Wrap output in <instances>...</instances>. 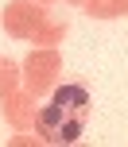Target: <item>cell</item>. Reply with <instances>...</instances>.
I'll list each match as a JSON object with an SVG mask.
<instances>
[{
	"label": "cell",
	"mask_w": 128,
	"mask_h": 147,
	"mask_svg": "<svg viewBox=\"0 0 128 147\" xmlns=\"http://www.w3.org/2000/svg\"><path fill=\"white\" fill-rule=\"evenodd\" d=\"M85 116H89V89L85 85H62L54 89L51 105H43L35 116L39 136L51 143H74L85 132Z\"/></svg>",
	"instance_id": "1"
}]
</instances>
